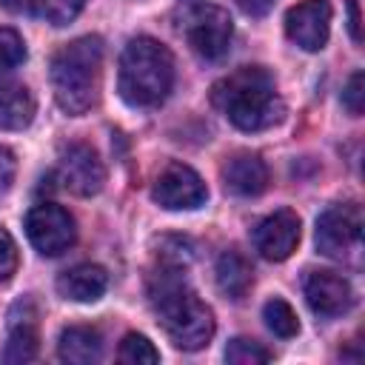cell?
Returning a JSON list of instances; mask_svg holds the SVG:
<instances>
[{
    "label": "cell",
    "mask_w": 365,
    "mask_h": 365,
    "mask_svg": "<svg viewBox=\"0 0 365 365\" xmlns=\"http://www.w3.org/2000/svg\"><path fill=\"white\" fill-rule=\"evenodd\" d=\"M299 231H302V225H299L297 211L279 208V211L262 217V220L254 225V234H251V237H254V248H257V254H259L262 259H268V262H282V259H288V257L297 251V245H299Z\"/></svg>",
    "instance_id": "8fae6325"
},
{
    "label": "cell",
    "mask_w": 365,
    "mask_h": 365,
    "mask_svg": "<svg viewBox=\"0 0 365 365\" xmlns=\"http://www.w3.org/2000/svg\"><path fill=\"white\" fill-rule=\"evenodd\" d=\"M83 6L86 0H40L37 17H43L51 26H68L83 11Z\"/></svg>",
    "instance_id": "cb8c5ba5"
},
{
    "label": "cell",
    "mask_w": 365,
    "mask_h": 365,
    "mask_svg": "<svg viewBox=\"0 0 365 365\" xmlns=\"http://www.w3.org/2000/svg\"><path fill=\"white\" fill-rule=\"evenodd\" d=\"M211 103L240 131H265L285 117L274 77L262 66H242L211 86Z\"/></svg>",
    "instance_id": "7a4b0ae2"
},
{
    "label": "cell",
    "mask_w": 365,
    "mask_h": 365,
    "mask_svg": "<svg viewBox=\"0 0 365 365\" xmlns=\"http://www.w3.org/2000/svg\"><path fill=\"white\" fill-rule=\"evenodd\" d=\"M108 288V274L103 265L83 262L57 277V294L71 302H97Z\"/></svg>",
    "instance_id": "9a60e30c"
},
{
    "label": "cell",
    "mask_w": 365,
    "mask_h": 365,
    "mask_svg": "<svg viewBox=\"0 0 365 365\" xmlns=\"http://www.w3.org/2000/svg\"><path fill=\"white\" fill-rule=\"evenodd\" d=\"M342 106L351 117H359L362 108H365V74L362 71H354L342 88Z\"/></svg>",
    "instance_id": "d4e9b609"
},
{
    "label": "cell",
    "mask_w": 365,
    "mask_h": 365,
    "mask_svg": "<svg viewBox=\"0 0 365 365\" xmlns=\"http://www.w3.org/2000/svg\"><path fill=\"white\" fill-rule=\"evenodd\" d=\"M26 60V43L14 29L0 26V77L11 74Z\"/></svg>",
    "instance_id": "603a6c76"
},
{
    "label": "cell",
    "mask_w": 365,
    "mask_h": 365,
    "mask_svg": "<svg viewBox=\"0 0 365 365\" xmlns=\"http://www.w3.org/2000/svg\"><path fill=\"white\" fill-rule=\"evenodd\" d=\"M14 271H17V242L6 228H0V282L11 279Z\"/></svg>",
    "instance_id": "484cf974"
},
{
    "label": "cell",
    "mask_w": 365,
    "mask_h": 365,
    "mask_svg": "<svg viewBox=\"0 0 365 365\" xmlns=\"http://www.w3.org/2000/svg\"><path fill=\"white\" fill-rule=\"evenodd\" d=\"M26 237L43 257H60L77 240L74 217L54 202H40L26 214Z\"/></svg>",
    "instance_id": "52a82bcc"
},
{
    "label": "cell",
    "mask_w": 365,
    "mask_h": 365,
    "mask_svg": "<svg viewBox=\"0 0 365 365\" xmlns=\"http://www.w3.org/2000/svg\"><path fill=\"white\" fill-rule=\"evenodd\" d=\"M268 359H271V351H265L257 339L234 336L225 348V362H231V365H262Z\"/></svg>",
    "instance_id": "7402d4cb"
},
{
    "label": "cell",
    "mask_w": 365,
    "mask_h": 365,
    "mask_svg": "<svg viewBox=\"0 0 365 365\" xmlns=\"http://www.w3.org/2000/svg\"><path fill=\"white\" fill-rule=\"evenodd\" d=\"M362 208L356 202H336L325 208L317 220V248L322 257L359 265L362 257Z\"/></svg>",
    "instance_id": "5b68a950"
},
{
    "label": "cell",
    "mask_w": 365,
    "mask_h": 365,
    "mask_svg": "<svg viewBox=\"0 0 365 365\" xmlns=\"http://www.w3.org/2000/svg\"><path fill=\"white\" fill-rule=\"evenodd\" d=\"M0 6L11 14H37L40 0H0Z\"/></svg>",
    "instance_id": "83f0119b"
},
{
    "label": "cell",
    "mask_w": 365,
    "mask_h": 365,
    "mask_svg": "<svg viewBox=\"0 0 365 365\" xmlns=\"http://www.w3.org/2000/svg\"><path fill=\"white\" fill-rule=\"evenodd\" d=\"M182 34H185V43L191 46L194 54H200L202 60H220V57H225V51L231 46L234 23H231V14L225 9L211 6V3H200V6H191L185 11Z\"/></svg>",
    "instance_id": "8992f818"
},
{
    "label": "cell",
    "mask_w": 365,
    "mask_h": 365,
    "mask_svg": "<svg viewBox=\"0 0 365 365\" xmlns=\"http://www.w3.org/2000/svg\"><path fill=\"white\" fill-rule=\"evenodd\" d=\"M348 14H351V23H348V29H351V37H354V43H362V26H359V3H356V0H348Z\"/></svg>",
    "instance_id": "f546056e"
},
{
    "label": "cell",
    "mask_w": 365,
    "mask_h": 365,
    "mask_svg": "<svg viewBox=\"0 0 365 365\" xmlns=\"http://www.w3.org/2000/svg\"><path fill=\"white\" fill-rule=\"evenodd\" d=\"M100 83H103V40L97 34L77 37L51 57V91L66 114L71 117L86 114L100 97Z\"/></svg>",
    "instance_id": "3957f363"
},
{
    "label": "cell",
    "mask_w": 365,
    "mask_h": 365,
    "mask_svg": "<svg viewBox=\"0 0 365 365\" xmlns=\"http://www.w3.org/2000/svg\"><path fill=\"white\" fill-rule=\"evenodd\" d=\"M148 302L168 334V339L182 351H200L214 336L211 308L188 288L185 268L160 265L148 277Z\"/></svg>",
    "instance_id": "6da1fadb"
},
{
    "label": "cell",
    "mask_w": 365,
    "mask_h": 365,
    "mask_svg": "<svg viewBox=\"0 0 365 365\" xmlns=\"http://www.w3.org/2000/svg\"><path fill=\"white\" fill-rule=\"evenodd\" d=\"M151 197L160 208H168V211H194L200 205H205L208 200V188L202 182V177L185 165V163H168L154 185H151Z\"/></svg>",
    "instance_id": "9c48e42d"
},
{
    "label": "cell",
    "mask_w": 365,
    "mask_h": 365,
    "mask_svg": "<svg viewBox=\"0 0 365 365\" xmlns=\"http://www.w3.org/2000/svg\"><path fill=\"white\" fill-rule=\"evenodd\" d=\"M14 177V157L9 148H0V188H9Z\"/></svg>",
    "instance_id": "4316f807"
},
{
    "label": "cell",
    "mask_w": 365,
    "mask_h": 365,
    "mask_svg": "<svg viewBox=\"0 0 365 365\" xmlns=\"http://www.w3.org/2000/svg\"><path fill=\"white\" fill-rule=\"evenodd\" d=\"M237 6H240L245 14H251V17H262V14L271 11L274 0H237Z\"/></svg>",
    "instance_id": "f1b7e54d"
},
{
    "label": "cell",
    "mask_w": 365,
    "mask_h": 365,
    "mask_svg": "<svg viewBox=\"0 0 365 365\" xmlns=\"http://www.w3.org/2000/svg\"><path fill=\"white\" fill-rule=\"evenodd\" d=\"M334 9L328 0H302L285 11V34L302 51H322L331 34Z\"/></svg>",
    "instance_id": "30bf717a"
},
{
    "label": "cell",
    "mask_w": 365,
    "mask_h": 365,
    "mask_svg": "<svg viewBox=\"0 0 365 365\" xmlns=\"http://www.w3.org/2000/svg\"><path fill=\"white\" fill-rule=\"evenodd\" d=\"M40 351V331H37V308L29 297L17 299L9 311V336L3 348V359L11 365L31 362Z\"/></svg>",
    "instance_id": "4fadbf2b"
},
{
    "label": "cell",
    "mask_w": 365,
    "mask_h": 365,
    "mask_svg": "<svg viewBox=\"0 0 365 365\" xmlns=\"http://www.w3.org/2000/svg\"><path fill=\"white\" fill-rule=\"evenodd\" d=\"M117 359L123 365H157L160 362V351L154 348V342L143 334H125L117 351Z\"/></svg>",
    "instance_id": "44dd1931"
},
{
    "label": "cell",
    "mask_w": 365,
    "mask_h": 365,
    "mask_svg": "<svg viewBox=\"0 0 365 365\" xmlns=\"http://www.w3.org/2000/svg\"><path fill=\"white\" fill-rule=\"evenodd\" d=\"M262 319H265L268 331L277 334V336H282V339H291V336L299 334L297 311H294L285 299H279V297H274V299H268V302L262 305Z\"/></svg>",
    "instance_id": "d6986e66"
},
{
    "label": "cell",
    "mask_w": 365,
    "mask_h": 365,
    "mask_svg": "<svg viewBox=\"0 0 365 365\" xmlns=\"http://www.w3.org/2000/svg\"><path fill=\"white\" fill-rule=\"evenodd\" d=\"M34 97L26 86H0V131H23L34 120Z\"/></svg>",
    "instance_id": "ac0fdd59"
},
{
    "label": "cell",
    "mask_w": 365,
    "mask_h": 365,
    "mask_svg": "<svg viewBox=\"0 0 365 365\" xmlns=\"http://www.w3.org/2000/svg\"><path fill=\"white\" fill-rule=\"evenodd\" d=\"M220 174H222L225 188L237 197H259L268 188V165L251 151L231 154L222 163Z\"/></svg>",
    "instance_id": "5bb4252c"
},
{
    "label": "cell",
    "mask_w": 365,
    "mask_h": 365,
    "mask_svg": "<svg viewBox=\"0 0 365 365\" xmlns=\"http://www.w3.org/2000/svg\"><path fill=\"white\" fill-rule=\"evenodd\" d=\"M305 299L317 317L334 319L354 308V285L336 271H311L305 277Z\"/></svg>",
    "instance_id": "7c38bea8"
},
{
    "label": "cell",
    "mask_w": 365,
    "mask_h": 365,
    "mask_svg": "<svg viewBox=\"0 0 365 365\" xmlns=\"http://www.w3.org/2000/svg\"><path fill=\"white\" fill-rule=\"evenodd\" d=\"M154 257L160 265H174V268H188L194 259V245L188 237L180 234H165L154 242Z\"/></svg>",
    "instance_id": "ffe728a7"
},
{
    "label": "cell",
    "mask_w": 365,
    "mask_h": 365,
    "mask_svg": "<svg viewBox=\"0 0 365 365\" xmlns=\"http://www.w3.org/2000/svg\"><path fill=\"white\" fill-rule=\"evenodd\" d=\"M214 274H217V288L228 299H242L254 285V268L237 248H228L217 257Z\"/></svg>",
    "instance_id": "e0dca14e"
},
{
    "label": "cell",
    "mask_w": 365,
    "mask_h": 365,
    "mask_svg": "<svg viewBox=\"0 0 365 365\" xmlns=\"http://www.w3.org/2000/svg\"><path fill=\"white\" fill-rule=\"evenodd\" d=\"M57 356L68 365H91L103 356V336L91 325H68L60 331Z\"/></svg>",
    "instance_id": "2e32d148"
},
{
    "label": "cell",
    "mask_w": 365,
    "mask_h": 365,
    "mask_svg": "<svg viewBox=\"0 0 365 365\" xmlns=\"http://www.w3.org/2000/svg\"><path fill=\"white\" fill-rule=\"evenodd\" d=\"M174 88V54L154 37H134L120 54L117 91L131 108H154Z\"/></svg>",
    "instance_id": "277c9868"
},
{
    "label": "cell",
    "mask_w": 365,
    "mask_h": 365,
    "mask_svg": "<svg viewBox=\"0 0 365 365\" xmlns=\"http://www.w3.org/2000/svg\"><path fill=\"white\" fill-rule=\"evenodd\" d=\"M57 180L77 197H94L106 185V165L88 143H68L60 148Z\"/></svg>",
    "instance_id": "ba28073f"
}]
</instances>
